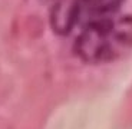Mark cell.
Returning <instances> with one entry per match:
<instances>
[{
	"label": "cell",
	"instance_id": "cell-4",
	"mask_svg": "<svg viewBox=\"0 0 132 129\" xmlns=\"http://www.w3.org/2000/svg\"><path fill=\"white\" fill-rule=\"evenodd\" d=\"M40 2H42V3H46V2H50V0H40Z\"/></svg>",
	"mask_w": 132,
	"mask_h": 129
},
{
	"label": "cell",
	"instance_id": "cell-3",
	"mask_svg": "<svg viewBox=\"0 0 132 129\" xmlns=\"http://www.w3.org/2000/svg\"><path fill=\"white\" fill-rule=\"evenodd\" d=\"M123 2L125 0H83L85 23L98 17L113 16L121 9Z\"/></svg>",
	"mask_w": 132,
	"mask_h": 129
},
{
	"label": "cell",
	"instance_id": "cell-2",
	"mask_svg": "<svg viewBox=\"0 0 132 129\" xmlns=\"http://www.w3.org/2000/svg\"><path fill=\"white\" fill-rule=\"evenodd\" d=\"M85 20L83 0H57L50 13V24L55 33H70L72 29Z\"/></svg>",
	"mask_w": 132,
	"mask_h": 129
},
{
	"label": "cell",
	"instance_id": "cell-1",
	"mask_svg": "<svg viewBox=\"0 0 132 129\" xmlns=\"http://www.w3.org/2000/svg\"><path fill=\"white\" fill-rule=\"evenodd\" d=\"M132 49V16H106L86 22L76 37L75 53L90 65L108 63Z\"/></svg>",
	"mask_w": 132,
	"mask_h": 129
}]
</instances>
